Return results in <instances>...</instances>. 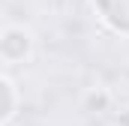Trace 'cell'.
<instances>
[{"instance_id":"1","label":"cell","mask_w":129,"mask_h":126,"mask_svg":"<svg viewBox=\"0 0 129 126\" xmlns=\"http://www.w3.org/2000/svg\"><path fill=\"white\" fill-rule=\"evenodd\" d=\"M96 6L114 30L129 33V0H96Z\"/></svg>"}]
</instances>
